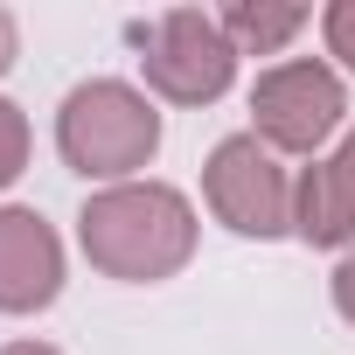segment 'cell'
I'll list each match as a JSON object with an SVG mask.
<instances>
[{
    "mask_svg": "<svg viewBox=\"0 0 355 355\" xmlns=\"http://www.w3.org/2000/svg\"><path fill=\"white\" fill-rule=\"evenodd\" d=\"M77 237H84V258L105 279L153 286V279H174L196 258V209L167 182H119V189L84 202Z\"/></svg>",
    "mask_w": 355,
    "mask_h": 355,
    "instance_id": "cell-1",
    "label": "cell"
},
{
    "mask_svg": "<svg viewBox=\"0 0 355 355\" xmlns=\"http://www.w3.org/2000/svg\"><path fill=\"white\" fill-rule=\"evenodd\" d=\"M56 146H63V160L84 174V182H125V174L146 167L153 146H160V112H153L132 84L91 77V84H77V91L63 98V112H56Z\"/></svg>",
    "mask_w": 355,
    "mask_h": 355,
    "instance_id": "cell-2",
    "label": "cell"
},
{
    "mask_svg": "<svg viewBox=\"0 0 355 355\" xmlns=\"http://www.w3.org/2000/svg\"><path fill=\"white\" fill-rule=\"evenodd\" d=\"M139 70L174 105H209L237 77V49L209 8H174L153 28H139Z\"/></svg>",
    "mask_w": 355,
    "mask_h": 355,
    "instance_id": "cell-3",
    "label": "cell"
},
{
    "mask_svg": "<svg viewBox=\"0 0 355 355\" xmlns=\"http://www.w3.org/2000/svg\"><path fill=\"white\" fill-rule=\"evenodd\" d=\"M202 189H209V209L237 237H279V230H293V182H286L279 153L258 132H230L209 153Z\"/></svg>",
    "mask_w": 355,
    "mask_h": 355,
    "instance_id": "cell-4",
    "label": "cell"
},
{
    "mask_svg": "<svg viewBox=\"0 0 355 355\" xmlns=\"http://www.w3.org/2000/svg\"><path fill=\"white\" fill-rule=\"evenodd\" d=\"M348 98H341V77L313 56L300 63H272L258 84H251V119H258V139L279 146V153H313L334 125H341Z\"/></svg>",
    "mask_w": 355,
    "mask_h": 355,
    "instance_id": "cell-5",
    "label": "cell"
},
{
    "mask_svg": "<svg viewBox=\"0 0 355 355\" xmlns=\"http://www.w3.org/2000/svg\"><path fill=\"white\" fill-rule=\"evenodd\" d=\"M63 293V244L35 209H0V313H35Z\"/></svg>",
    "mask_w": 355,
    "mask_h": 355,
    "instance_id": "cell-6",
    "label": "cell"
},
{
    "mask_svg": "<svg viewBox=\"0 0 355 355\" xmlns=\"http://www.w3.org/2000/svg\"><path fill=\"white\" fill-rule=\"evenodd\" d=\"M293 230L306 244H355V132L293 182Z\"/></svg>",
    "mask_w": 355,
    "mask_h": 355,
    "instance_id": "cell-7",
    "label": "cell"
},
{
    "mask_svg": "<svg viewBox=\"0 0 355 355\" xmlns=\"http://www.w3.org/2000/svg\"><path fill=\"white\" fill-rule=\"evenodd\" d=\"M216 21H223L237 56H272V49H286L306 28V8H293V0H237V8H223Z\"/></svg>",
    "mask_w": 355,
    "mask_h": 355,
    "instance_id": "cell-8",
    "label": "cell"
},
{
    "mask_svg": "<svg viewBox=\"0 0 355 355\" xmlns=\"http://www.w3.org/2000/svg\"><path fill=\"white\" fill-rule=\"evenodd\" d=\"M21 167H28V119H21L15 98H0V189H8Z\"/></svg>",
    "mask_w": 355,
    "mask_h": 355,
    "instance_id": "cell-9",
    "label": "cell"
},
{
    "mask_svg": "<svg viewBox=\"0 0 355 355\" xmlns=\"http://www.w3.org/2000/svg\"><path fill=\"white\" fill-rule=\"evenodd\" d=\"M320 28H327V49H334V56H341V63L355 70V0H334Z\"/></svg>",
    "mask_w": 355,
    "mask_h": 355,
    "instance_id": "cell-10",
    "label": "cell"
},
{
    "mask_svg": "<svg viewBox=\"0 0 355 355\" xmlns=\"http://www.w3.org/2000/svg\"><path fill=\"white\" fill-rule=\"evenodd\" d=\"M334 306H341V320H355V251L334 265Z\"/></svg>",
    "mask_w": 355,
    "mask_h": 355,
    "instance_id": "cell-11",
    "label": "cell"
},
{
    "mask_svg": "<svg viewBox=\"0 0 355 355\" xmlns=\"http://www.w3.org/2000/svg\"><path fill=\"white\" fill-rule=\"evenodd\" d=\"M8 63H15V15L0 8V70H8Z\"/></svg>",
    "mask_w": 355,
    "mask_h": 355,
    "instance_id": "cell-12",
    "label": "cell"
},
{
    "mask_svg": "<svg viewBox=\"0 0 355 355\" xmlns=\"http://www.w3.org/2000/svg\"><path fill=\"white\" fill-rule=\"evenodd\" d=\"M0 355H63V348H49V341H8Z\"/></svg>",
    "mask_w": 355,
    "mask_h": 355,
    "instance_id": "cell-13",
    "label": "cell"
}]
</instances>
